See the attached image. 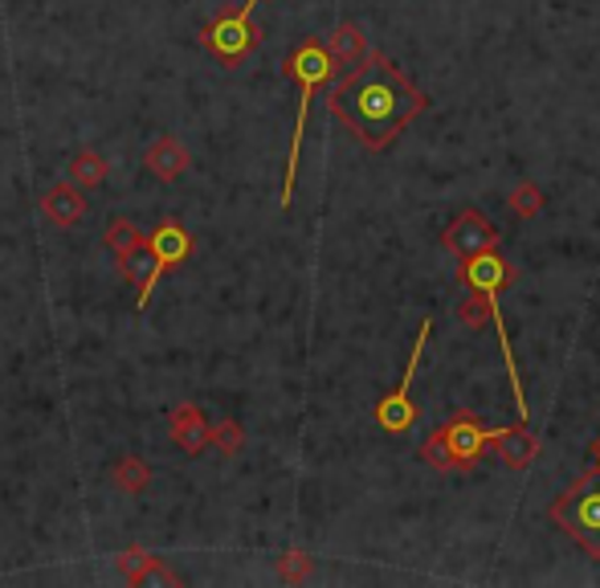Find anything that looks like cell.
<instances>
[{"label":"cell","mask_w":600,"mask_h":588,"mask_svg":"<svg viewBox=\"0 0 600 588\" xmlns=\"http://www.w3.org/2000/svg\"><path fill=\"white\" fill-rule=\"evenodd\" d=\"M507 204H510V213L519 221H531V217H539L543 213V188L539 185H531V180H523V185H515L510 188V197H507Z\"/></svg>","instance_id":"obj_19"},{"label":"cell","mask_w":600,"mask_h":588,"mask_svg":"<svg viewBox=\"0 0 600 588\" xmlns=\"http://www.w3.org/2000/svg\"><path fill=\"white\" fill-rule=\"evenodd\" d=\"M286 74L298 86V115H294V136H291V160H286V180H282V197L278 204L291 209L294 204V180H298V152H303V136H307V119H310V98L319 94L327 78L336 74V66L327 58L323 42H303L298 49H291L286 58Z\"/></svg>","instance_id":"obj_2"},{"label":"cell","mask_w":600,"mask_h":588,"mask_svg":"<svg viewBox=\"0 0 600 588\" xmlns=\"http://www.w3.org/2000/svg\"><path fill=\"white\" fill-rule=\"evenodd\" d=\"M168 434L172 442L185 449V454H204L209 449V437H213V425H209V418L200 413L197 404H176L168 418Z\"/></svg>","instance_id":"obj_12"},{"label":"cell","mask_w":600,"mask_h":588,"mask_svg":"<svg viewBox=\"0 0 600 588\" xmlns=\"http://www.w3.org/2000/svg\"><path fill=\"white\" fill-rule=\"evenodd\" d=\"M494 430L478 413H454L446 425H437L425 446H421V458L433 466V470H446V474H462V470H474L478 458L491 449Z\"/></svg>","instance_id":"obj_3"},{"label":"cell","mask_w":600,"mask_h":588,"mask_svg":"<svg viewBox=\"0 0 600 588\" xmlns=\"http://www.w3.org/2000/svg\"><path fill=\"white\" fill-rule=\"evenodd\" d=\"M274 573L278 580H286V585L310 580V576H315V556H307V552H282V556L274 560Z\"/></svg>","instance_id":"obj_20"},{"label":"cell","mask_w":600,"mask_h":588,"mask_svg":"<svg viewBox=\"0 0 600 588\" xmlns=\"http://www.w3.org/2000/svg\"><path fill=\"white\" fill-rule=\"evenodd\" d=\"M209 446H216L221 454H225V458H233L237 449L246 446V430H242V425H237L233 418L216 421V425H213V437H209Z\"/></svg>","instance_id":"obj_22"},{"label":"cell","mask_w":600,"mask_h":588,"mask_svg":"<svg viewBox=\"0 0 600 588\" xmlns=\"http://www.w3.org/2000/svg\"><path fill=\"white\" fill-rule=\"evenodd\" d=\"M107 176H110V164H107V155H98V152H78V155H70V164H66V180L78 188L107 185Z\"/></svg>","instance_id":"obj_15"},{"label":"cell","mask_w":600,"mask_h":588,"mask_svg":"<svg viewBox=\"0 0 600 588\" xmlns=\"http://www.w3.org/2000/svg\"><path fill=\"white\" fill-rule=\"evenodd\" d=\"M42 213H46V217L54 221L58 230H74L78 221H82L86 213H91V201H86V188L70 185V180H66V185H54V188L46 192V197H42Z\"/></svg>","instance_id":"obj_13"},{"label":"cell","mask_w":600,"mask_h":588,"mask_svg":"<svg viewBox=\"0 0 600 588\" xmlns=\"http://www.w3.org/2000/svg\"><path fill=\"white\" fill-rule=\"evenodd\" d=\"M588 462L600 466V437H597V442H592V446H588Z\"/></svg>","instance_id":"obj_24"},{"label":"cell","mask_w":600,"mask_h":588,"mask_svg":"<svg viewBox=\"0 0 600 588\" xmlns=\"http://www.w3.org/2000/svg\"><path fill=\"white\" fill-rule=\"evenodd\" d=\"M110 482L123 495H143L152 486V466L143 462V458H119V462L110 466Z\"/></svg>","instance_id":"obj_16"},{"label":"cell","mask_w":600,"mask_h":588,"mask_svg":"<svg viewBox=\"0 0 600 588\" xmlns=\"http://www.w3.org/2000/svg\"><path fill=\"white\" fill-rule=\"evenodd\" d=\"M143 168L152 172L160 185H176L188 168H192V155L176 136H160V140L143 152Z\"/></svg>","instance_id":"obj_11"},{"label":"cell","mask_w":600,"mask_h":588,"mask_svg":"<svg viewBox=\"0 0 600 588\" xmlns=\"http://www.w3.org/2000/svg\"><path fill=\"white\" fill-rule=\"evenodd\" d=\"M433 336V319H421V327H416V340H413V352H409V364H404V376H400V385L388 392V397H380L376 401V409H372V418H376V425L385 430V434H409L416 425V418H421V409H416V401L409 397V388H413V376H416V364H421V356H425V343H430Z\"/></svg>","instance_id":"obj_6"},{"label":"cell","mask_w":600,"mask_h":588,"mask_svg":"<svg viewBox=\"0 0 600 588\" xmlns=\"http://www.w3.org/2000/svg\"><path fill=\"white\" fill-rule=\"evenodd\" d=\"M548 515L588 556L600 560V466H588L585 474H576V482L555 498Z\"/></svg>","instance_id":"obj_4"},{"label":"cell","mask_w":600,"mask_h":588,"mask_svg":"<svg viewBox=\"0 0 600 588\" xmlns=\"http://www.w3.org/2000/svg\"><path fill=\"white\" fill-rule=\"evenodd\" d=\"M148 249L152 258L160 262V270L168 274L176 266H185L192 258V233L180 225V221H160L152 233H148Z\"/></svg>","instance_id":"obj_10"},{"label":"cell","mask_w":600,"mask_h":588,"mask_svg":"<svg viewBox=\"0 0 600 588\" xmlns=\"http://www.w3.org/2000/svg\"><path fill=\"white\" fill-rule=\"evenodd\" d=\"M143 242H148V233L139 230V225L131 217H115L107 225V233H103V246H107L110 254H115V258H127V254H136V249L143 246Z\"/></svg>","instance_id":"obj_17"},{"label":"cell","mask_w":600,"mask_h":588,"mask_svg":"<svg viewBox=\"0 0 600 588\" xmlns=\"http://www.w3.org/2000/svg\"><path fill=\"white\" fill-rule=\"evenodd\" d=\"M152 552H139V548H131V552H119L115 556V568H119V576H123L127 585H143L148 580V568H152Z\"/></svg>","instance_id":"obj_21"},{"label":"cell","mask_w":600,"mask_h":588,"mask_svg":"<svg viewBox=\"0 0 600 588\" xmlns=\"http://www.w3.org/2000/svg\"><path fill=\"white\" fill-rule=\"evenodd\" d=\"M258 4H266V0H246L242 9L221 13L213 25H204V30L197 33V42L209 49L213 58H221L225 66L246 62L249 54L262 46V30H258V21H254Z\"/></svg>","instance_id":"obj_5"},{"label":"cell","mask_w":600,"mask_h":588,"mask_svg":"<svg viewBox=\"0 0 600 588\" xmlns=\"http://www.w3.org/2000/svg\"><path fill=\"white\" fill-rule=\"evenodd\" d=\"M442 246H446L449 254H458V258H474L482 249L503 246V233L494 230L491 217H486L482 209H462V213L442 230Z\"/></svg>","instance_id":"obj_8"},{"label":"cell","mask_w":600,"mask_h":588,"mask_svg":"<svg viewBox=\"0 0 600 588\" xmlns=\"http://www.w3.org/2000/svg\"><path fill=\"white\" fill-rule=\"evenodd\" d=\"M327 58H331V66L336 70H343V74H352L355 66L368 58V37H364V30L355 25V21H343V25H336V30L327 33Z\"/></svg>","instance_id":"obj_14"},{"label":"cell","mask_w":600,"mask_h":588,"mask_svg":"<svg viewBox=\"0 0 600 588\" xmlns=\"http://www.w3.org/2000/svg\"><path fill=\"white\" fill-rule=\"evenodd\" d=\"M458 282H462L466 291L482 294V298H498V294L510 291V286L519 282V266L507 262L498 249H482L474 258H462Z\"/></svg>","instance_id":"obj_7"},{"label":"cell","mask_w":600,"mask_h":588,"mask_svg":"<svg viewBox=\"0 0 600 588\" xmlns=\"http://www.w3.org/2000/svg\"><path fill=\"white\" fill-rule=\"evenodd\" d=\"M491 449L498 454V462L510 470H527L539 458V434L531 425H498L491 437Z\"/></svg>","instance_id":"obj_9"},{"label":"cell","mask_w":600,"mask_h":588,"mask_svg":"<svg viewBox=\"0 0 600 588\" xmlns=\"http://www.w3.org/2000/svg\"><path fill=\"white\" fill-rule=\"evenodd\" d=\"M425 91L380 49H372L352 74L327 91V115L348 127V136L368 152H388L400 131L425 115Z\"/></svg>","instance_id":"obj_1"},{"label":"cell","mask_w":600,"mask_h":588,"mask_svg":"<svg viewBox=\"0 0 600 588\" xmlns=\"http://www.w3.org/2000/svg\"><path fill=\"white\" fill-rule=\"evenodd\" d=\"M143 585H185V576L176 573V568H172V564L164 556H155L152 568H148V580H143Z\"/></svg>","instance_id":"obj_23"},{"label":"cell","mask_w":600,"mask_h":588,"mask_svg":"<svg viewBox=\"0 0 600 588\" xmlns=\"http://www.w3.org/2000/svg\"><path fill=\"white\" fill-rule=\"evenodd\" d=\"M494 310H498V298H482V294L466 291V298H458V324L466 327H486L494 319Z\"/></svg>","instance_id":"obj_18"}]
</instances>
